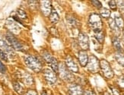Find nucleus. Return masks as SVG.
<instances>
[{"label":"nucleus","mask_w":124,"mask_h":95,"mask_svg":"<svg viewBox=\"0 0 124 95\" xmlns=\"http://www.w3.org/2000/svg\"><path fill=\"white\" fill-rule=\"evenodd\" d=\"M24 62L26 66L34 72H40L43 68V65L40 60L34 56H27L24 58Z\"/></svg>","instance_id":"obj_1"},{"label":"nucleus","mask_w":124,"mask_h":95,"mask_svg":"<svg viewBox=\"0 0 124 95\" xmlns=\"http://www.w3.org/2000/svg\"><path fill=\"white\" fill-rule=\"evenodd\" d=\"M88 23L90 27L92 28L94 31L95 30H102V26H103V22H102L101 17L99 14L97 13H91L89 16Z\"/></svg>","instance_id":"obj_2"},{"label":"nucleus","mask_w":124,"mask_h":95,"mask_svg":"<svg viewBox=\"0 0 124 95\" xmlns=\"http://www.w3.org/2000/svg\"><path fill=\"white\" fill-rule=\"evenodd\" d=\"M100 69L102 71L103 75L107 78V79H111L112 78H114V71L111 68L110 65L109 64V62L105 59H102L100 61Z\"/></svg>","instance_id":"obj_3"},{"label":"nucleus","mask_w":124,"mask_h":95,"mask_svg":"<svg viewBox=\"0 0 124 95\" xmlns=\"http://www.w3.org/2000/svg\"><path fill=\"white\" fill-rule=\"evenodd\" d=\"M86 66L90 72L97 73L100 70V61L96 56L91 55L88 57V62Z\"/></svg>","instance_id":"obj_4"},{"label":"nucleus","mask_w":124,"mask_h":95,"mask_svg":"<svg viewBox=\"0 0 124 95\" xmlns=\"http://www.w3.org/2000/svg\"><path fill=\"white\" fill-rule=\"evenodd\" d=\"M59 73H60V78L64 81H72L74 80V75L71 73V71H69L66 66L63 63H61L59 66Z\"/></svg>","instance_id":"obj_5"},{"label":"nucleus","mask_w":124,"mask_h":95,"mask_svg":"<svg viewBox=\"0 0 124 95\" xmlns=\"http://www.w3.org/2000/svg\"><path fill=\"white\" fill-rule=\"evenodd\" d=\"M5 38L8 41V44L15 50H21L23 49V46L20 42L15 38V37L12 33H7L5 35Z\"/></svg>","instance_id":"obj_6"},{"label":"nucleus","mask_w":124,"mask_h":95,"mask_svg":"<svg viewBox=\"0 0 124 95\" xmlns=\"http://www.w3.org/2000/svg\"><path fill=\"white\" fill-rule=\"evenodd\" d=\"M43 57H44V60L51 66V69L54 71L56 73L59 72V64L58 62L56 59V58L53 57L51 54H50L49 52H45L43 54Z\"/></svg>","instance_id":"obj_7"},{"label":"nucleus","mask_w":124,"mask_h":95,"mask_svg":"<svg viewBox=\"0 0 124 95\" xmlns=\"http://www.w3.org/2000/svg\"><path fill=\"white\" fill-rule=\"evenodd\" d=\"M78 40L79 46L82 49V50L86 51L89 49V47H90L89 37L86 34L83 32L79 33L78 37Z\"/></svg>","instance_id":"obj_8"},{"label":"nucleus","mask_w":124,"mask_h":95,"mask_svg":"<svg viewBox=\"0 0 124 95\" xmlns=\"http://www.w3.org/2000/svg\"><path fill=\"white\" fill-rule=\"evenodd\" d=\"M44 78L48 84H53L57 81V77L56 75V72L52 70L51 68H45L44 72Z\"/></svg>","instance_id":"obj_9"},{"label":"nucleus","mask_w":124,"mask_h":95,"mask_svg":"<svg viewBox=\"0 0 124 95\" xmlns=\"http://www.w3.org/2000/svg\"><path fill=\"white\" fill-rule=\"evenodd\" d=\"M65 65L66 66V67L68 68V69L69 71H71L72 72H75V73L78 72V65L75 62L74 59H72L71 56H68L66 58V62H65Z\"/></svg>","instance_id":"obj_10"},{"label":"nucleus","mask_w":124,"mask_h":95,"mask_svg":"<svg viewBox=\"0 0 124 95\" xmlns=\"http://www.w3.org/2000/svg\"><path fill=\"white\" fill-rule=\"evenodd\" d=\"M40 8L42 12L45 16H49L52 12V3L50 1H42L40 3Z\"/></svg>","instance_id":"obj_11"},{"label":"nucleus","mask_w":124,"mask_h":95,"mask_svg":"<svg viewBox=\"0 0 124 95\" xmlns=\"http://www.w3.org/2000/svg\"><path fill=\"white\" fill-rule=\"evenodd\" d=\"M6 26L11 32L14 34H18L21 30V28L18 24L16 23L15 21L12 19H8L6 21Z\"/></svg>","instance_id":"obj_12"},{"label":"nucleus","mask_w":124,"mask_h":95,"mask_svg":"<svg viewBox=\"0 0 124 95\" xmlns=\"http://www.w3.org/2000/svg\"><path fill=\"white\" fill-rule=\"evenodd\" d=\"M69 92L70 95H83L84 91L80 85L77 84H72L69 87Z\"/></svg>","instance_id":"obj_13"},{"label":"nucleus","mask_w":124,"mask_h":95,"mask_svg":"<svg viewBox=\"0 0 124 95\" xmlns=\"http://www.w3.org/2000/svg\"><path fill=\"white\" fill-rule=\"evenodd\" d=\"M78 61L80 65L82 67H85L88 62V56L86 51L81 50L78 52Z\"/></svg>","instance_id":"obj_14"},{"label":"nucleus","mask_w":124,"mask_h":95,"mask_svg":"<svg viewBox=\"0 0 124 95\" xmlns=\"http://www.w3.org/2000/svg\"><path fill=\"white\" fill-rule=\"evenodd\" d=\"M0 46H2V48L5 51V52L9 55L10 56H14L15 53H14V50L12 49V47L9 44H8V43L5 40H4L3 39L0 38ZM4 51V52H5Z\"/></svg>","instance_id":"obj_15"},{"label":"nucleus","mask_w":124,"mask_h":95,"mask_svg":"<svg viewBox=\"0 0 124 95\" xmlns=\"http://www.w3.org/2000/svg\"><path fill=\"white\" fill-rule=\"evenodd\" d=\"M49 19L52 24H56L60 21V15H59L58 12H56L55 8L52 9V12L49 15Z\"/></svg>","instance_id":"obj_16"},{"label":"nucleus","mask_w":124,"mask_h":95,"mask_svg":"<svg viewBox=\"0 0 124 95\" xmlns=\"http://www.w3.org/2000/svg\"><path fill=\"white\" fill-rule=\"evenodd\" d=\"M21 78L26 85H31L34 84V79L32 76L28 73H24L21 75Z\"/></svg>","instance_id":"obj_17"},{"label":"nucleus","mask_w":124,"mask_h":95,"mask_svg":"<svg viewBox=\"0 0 124 95\" xmlns=\"http://www.w3.org/2000/svg\"><path fill=\"white\" fill-rule=\"evenodd\" d=\"M95 39L98 40L100 44H103L104 41V31L101 30H95L94 31Z\"/></svg>","instance_id":"obj_18"},{"label":"nucleus","mask_w":124,"mask_h":95,"mask_svg":"<svg viewBox=\"0 0 124 95\" xmlns=\"http://www.w3.org/2000/svg\"><path fill=\"white\" fill-rule=\"evenodd\" d=\"M113 41V45H114V48L116 50V52H123V49H122V46L120 44V40L117 37H114L112 40Z\"/></svg>","instance_id":"obj_19"},{"label":"nucleus","mask_w":124,"mask_h":95,"mask_svg":"<svg viewBox=\"0 0 124 95\" xmlns=\"http://www.w3.org/2000/svg\"><path fill=\"white\" fill-rule=\"evenodd\" d=\"M109 24H110V27L112 29V30L114 31V33L116 34V35H119L120 33V29H119L117 28V26L115 24L114 20H113L112 18H110L109 20Z\"/></svg>","instance_id":"obj_20"},{"label":"nucleus","mask_w":124,"mask_h":95,"mask_svg":"<svg viewBox=\"0 0 124 95\" xmlns=\"http://www.w3.org/2000/svg\"><path fill=\"white\" fill-rule=\"evenodd\" d=\"M110 10L107 8H102L101 9V12H100V16L101 17H103L104 18H109L110 17Z\"/></svg>","instance_id":"obj_21"},{"label":"nucleus","mask_w":124,"mask_h":95,"mask_svg":"<svg viewBox=\"0 0 124 95\" xmlns=\"http://www.w3.org/2000/svg\"><path fill=\"white\" fill-rule=\"evenodd\" d=\"M115 59L120 65L124 67V54L123 52H116L115 54Z\"/></svg>","instance_id":"obj_22"},{"label":"nucleus","mask_w":124,"mask_h":95,"mask_svg":"<svg viewBox=\"0 0 124 95\" xmlns=\"http://www.w3.org/2000/svg\"><path fill=\"white\" fill-rule=\"evenodd\" d=\"M114 22L117 28L119 29H122L124 28V21L120 16H116L114 19Z\"/></svg>","instance_id":"obj_23"},{"label":"nucleus","mask_w":124,"mask_h":95,"mask_svg":"<svg viewBox=\"0 0 124 95\" xmlns=\"http://www.w3.org/2000/svg\"><path fill=\"white\" fill-rule=\"evenodd\" d=\"M16 17H17L19 20L20 19H26L27 18V14L26 12L24 11V10H21V9H18L17 11H16Z\"/></svg>","instance_id":"obj_24"},{"label":"nucleus","mask_w":124,"mask_h":95,"mask_svg":"<svg viewBox=\"0 0 124 95\" xmlns=\"http://www.w3.org/2000/svg\"><path fill=\"white\" fill-rule=\"evenodd\" d=\"M13 88H14L15 91L16 92H18L20 94H22V92H23V88H22L21 85V84L18 81H14L13 82Z\"/></svg>","instance_id":"obj_25"},{"label":"nucleus","mask_w":124,"mask_h":95,"mask_svg":"<svg viewBox=\"0 0 124 95\" xmlns=\"http://www.w3.org/2000/svg\"><path fill=\"white\" fill-rule=\"evenodd\" d=\"M67 22H69V24L72 26H76L77 24V20L75 19L73 16L72 15H67Z\"/></svg>","instance_id":"obj_26"},{"label":"nucleus","mask_w":124,"mask_h":95,"mask_svg":"<svg viewBox=\"0 0 124 95\" xmlns=\"http://www.w3.org/2000/svg\"><path fill=\"white\" fill-rule=\"evenodd\" d=\"M108 5H109L110 8L112 10H114V11H116V8H117V3H116V1H114V0H111V1H109Z\"/></svg>","instance_id":"obj_27"},{"label":"nucleus","mask_w":124,"mask_h":95,"mask_svg":"<svg viewBox=\"0 0 124 95\" xmlns=\"http://www.w3.org/2000/svg\"><path fill=\"white\" fill-rule=\"evenodd\" d=\"M117 84L121 88H124V76H120L117 79Z\"/></svg>","instance_id":"obj_28"},{"label":"nucleus","mask_w":124,"mask_h":95,"mask_svg":"<svg viewBox=\"0 0 124 95\" xmlns=\"http://www.w3.org/2000/svg\"><path fill=\"white\" fill-rule=\"evenodd\" d=\"M91 3L93 4V6L94 7H96L98 9H101L102 8V4L100 1H98V0H92L91 1Z\"/></svg>","instance_id":"obj_29"},{"label":"nucleus","mask_w":124,"mask_h":95,"mask_svg":"<svg viewBox=\"0 0 124 95\" xmlns=\"http://www.w3.org/2000/svg\"><path fill=\"white\" fill-rule=\"evenodd\" d=\"M0 59L3 61L7 62L8 61V56L7 54L5 53V52H4L2 50H0Z\"/></svg>","instance_id":"obj_30"},{"label":"nucleus","mask_w":124,"mask_h":95,"mask_svg":"<svg viewBox=\"0 0 124 95\" xmlns=\"http://www.w3.org/2000/svg\"><path fill=\"white\" fill-rule=\"evenodd\" d=\"M110 88L111 89L112 94L114 95H120V91H119L118 88H116L115 87H113V86H110Z\"/></svg>","instance_id":"obj_31"},{"label":"nucleus","mask_w":124,"mask_h":95,"mask_svg":"<svg viewBox=\"0 0 124 95\" xmlns=\"http://www.w3.org/2000/svg\"><path fill=\"white\" fill-rule=\"evenodd\" d=\"M118 6L121 13H124V1H119L118 2Z\"/></svg>","instance_id":"obj_32"},{"label":"nucleus","mask_w":124,"mask_h":95,"mask_svg":"<svg viewBox=\"0 0 124 95\" xmlns=\"http://www.w3.org/2000/svg\"><path fill=\"white\" fill-rule=\"evenodd\" d=\"M28 4H29V6L32 8V7H35L37 8V6H38V1H28Z\"/></svg>","instance_id":"obj_33"},{"label":"nucleus","mask_w":124,"mask_h":95,"mask_svg":"<svg viewBox=\"0 0 124 95\" xmlns=\"http://www.w3.org/2000/svg\"><path fill=\"white\" fill-rule=\"evenodd\" d=\"M5 71H6V68H5V66H4L3 63L1 61H0V72L5 73Z\"/></svg>","instance_id":"obj_34"},{"label":"nucleus","mask_w":124,"mask_h":95,"mask_svg":"<svg viewBox=\"0 0 124 95\" xmlns=\"http://www.w3.org/2000/svg\"><path fill=\"white\" fill-rule=\"evenodd\" d=\"M83 95H97L93 91H91V90H87V91H85L83 92Z\"/></svg>","instance_id":"obj_35"},{"label":"nucleus","mask_w":124,"mask_h":95,"mask_svg":"<svg viewBox=\"0 0 124 95\" xmlns=\"http://www.w3.org/2000/svg\"><path fill=\"white\" fill-rule=\"evenodd\" d=\"M26 95H37V93L34 90H29V91L26 93Z\"/></svg>","instance_id":"obj_36"},{"label":"nucleus","mask_w":124,"mask_h":95,"mask_svg":"<svg viewBox=\"0 0 124 95\" xmlns=\"http://www.w3.org/2000/svg\"><path fill=\"white\" fill-rule=\"evenodd\" d=\"M41 95H49V94H47L46 91H43L42 93H41Z\"/></svg>","instance_id":"obj_37"},{"label":"nucleus","mask_w":124,"mask_h":95,"mask_svg":"<svg viewBox=\"0 0 124 95\" xmlns=\"http://www.w3.org/2000/svg\"><path fill=\"white\" fill-rule=\"evenodd\" d=\"M102 95H111V94L108 91H105V92L103 93V94H102Z\"/></svg>","instance_id":"obj_38"}]
</instances>
